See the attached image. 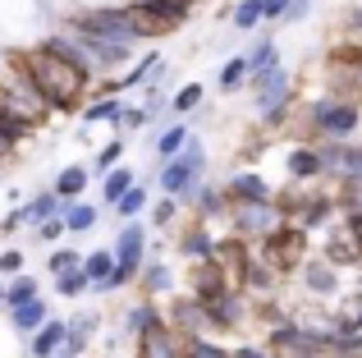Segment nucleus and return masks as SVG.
Wrapping results in <instances>:
<instances>
[{
  "label": "nucleus",
  "instance_id": "obj_1",
  "mask_svg": "<svg viewBox=\"0 0 362 358\" xmlns=\"http://www.w3.org/2000/svg\"><path fill=\"white\" fill-rule=\"evenodd\" d=\"M14 64H18V74L37 88V97L46 101V110H78L83 97H88V88H92L88 69L60 60V55L46 51V46H37V51H28V55H14Z\"/></svg>",
  "mask_w": 362,
  "mask_h": 358
},
{
  "label": "nucleus",
  "instance_id": "obj_2",
  "mask_svg": "<svg viewBox=\"0 0 362 358\" xmlns=\"http://www.w3.org/2000/svg\"><path fill=\"white\" fill-rule=\"evenodd\" d=\"M257 262H262L275 280L289 276V271H298L303 262H308V234H303L298 225L280 221L271 234H262V253H257Z\"/></svg>",
  "mask_w": 362,
  "mask_h": 358
},
{
  "label": "nucleus",
  "instance_id": "obj_3",
  "mask_svg": "<svg viewBox=\"0 0 362 358\" xmlns=\"http://www.w3.org/2000/svg\"><path fill=\"white\" fill-rule=\"evenodd\" d=\"M188 14H193V9L165 5V0H138V5H124V18H129L133 42H138V37H165V33H175V28L188 23Z\"/></svg>",
  "mask_w": 362,
  "mask_h": 358
},
{
  "label": "nucleus",
  "instance_id": "obj_4",
  "mask_svg": "<svg viewBox=\"0 0 362 358\" xmlns=\"http://www.w3.org/2000/svg\"><path fill=\"white\" fill-rule=\"evenodd\" d=\"M110 258H115V271H110V280L101 285V294L124 289V285H129V280L142 271V258H147V230H142L138 221H129V225L119 230V243H115V253H110Z\"/></svg>",
  "mask_w": 362,
  "mask_h": 358
},
{
  "label": "nucleus",
  "instance_id": "obj_5",
  "mask_svg": "<svg viewBox=\"0 0 362 358\" xmlns=\"http://www.w3.org/2000/svg\"><path fill=\"white\" fill-rule=\"evenodd\" d=\"M202 166H206V147L197 143V138H188L184 152H179L175 161L160 166V188H165L175 202H179V197H188V193H193V184H197V175H202Z\"/></svg>",
  "mask_w": 362,
  "mask_h": 358
},
{
  "label": "nucleus",
  "instance_id": "obj_6",
  "mask_svg": "<svg viewBox=\"0 0 362 358\" xmlns=\"http://www.w3.org/2000/svg\"><path fill=\"white\" fill-rule=\"evenodd\" d=\"M358 125H362V106L358 101L330 97V101H317V106H312V129H317L326 143H344L349 134H358Z\"/></svg>",
  "mask_w": 362,
  "mask_h": 358
},
{
  "label": "nucleus",
  "instance_id": "obj_7",
  "mask_svg": "<svg viewBox=\"0 0 362 358\" xmlns=\"http://www.w3.org/2000/svg\"><path fill=\"white\" fill-rule=\"evenodd\" d=\"M69 28H78V33H88V37H101V42L129 46V51H133V33H129L124 9H88V14H78Z\"/></svg>",
  "mask_w": 362,
  "mask_h": 358
},
{
  "label": "nucleus",
  "instance_id": "obj_8",
  "mask_svg": "<svg viewBox=\"0 0 362 358\" xmlns=\"http://www.w3.org/2000/svg\"><path fill=\"white\" fill-rule=\"evenodd\" d=\"M225 294H234L225 267L211 262V258L197 262V267H193V304H211V299H225Z\"/></svg>",
  "mask_w": 362,
  "mask_h": 358
},
{
  "label": "nucleus",
  "instance_id": "obj_9",
  "mask_svg": "<svg viewBox=\"0 0 362 358\" xmlns=\"http://www.w3.org/2000/svg\"><path fill=\"white\" fill-rule=\"evenodd\" d=\"M221 193H225V202H230V207H257V202H275L271 184H266L262 175H247V171H243V175H234L230 184L221 188Z\"/></svg>",
  "mask_w": 362,
  "mask_h": 358
},
{
  "label": "nucleus",
  "instance_id": "obj_10",
  "mask_svg": "<svg viewBox=\"0 0 362 358\" xmlns=\"http://www.w3.org/2000/svg\"><path fill=\"white\" fill-rule=\"evenodd\" d=\"M275 225H280V212H275V202H257V207H239L234 212V230H239V239H247V234H271Z\"/></svg>",
  "mask_w": 362,
  "mask_h": 358
},
{
  "label": "nucleus",
  "instance_id": "obj_11",
  "mask_svg": "<svg viewBox=\"0 0 362 358\" xmlns=\"http://www.w3.org/2000/svg\"><path fill=\"white\" fill-rule=\"evenodd\" d=\"M138 358H184V340L160 322L147 335H138Z\"/></svg>",
  "mask_w": 362,
  "mask_h": 358
},
{
  "label": "nucleus",
  "instance_id": "obj_12",
  "mask_svg": "<svg viewBox=\"0 0 362 358\" xmlns=\"http://www.w3.org/2000/svg\"><path fill=\"white\" fill-rule=\"evenodd\" d=\"M60 345H64V322H51V317H46V322L28 335V350H33V358H55Z\"/></svg>",
  "mask_w": 362,
  "mask_h": 358
},
{
  "label": "nucleus",
  "instance_id": "obj_13",
  "mask_svg": "<svg viewBox=\"0 0 362 358\" xmlns=\"http://www.w3.org/2000/svg\"><path fill=\"white\" fill-rule=\"evenodd\" d=\"M83 188H88V171H83V166H64L51 193H55V202H60V207H69V202H78V197H83Z\"/></svg>",
  "mask_w": 362,
  "mask_h": 358
},
{
  "label": "nucleus",
  "instance_id": "obj_14",
  "mask_svg": "<svg viewBox=\"0 0 362 358\" xmlns=\"http://www.w3.org/2000/svg\"><path fill=\"white\" fill-rule=\"evenodd\" d=\"M78 271L88 276V285L101 294V285L110 280V271H115V258H110V248H97V253H88V258L78 262Z\"/></svg>",
  "mask_w": 362,
  "mask_h": 358
},
{
  "label": "nucleus",
  "instance_id": "obj_15",
  "mask_svg": "<svg viewBox=\"0 0 362 358\" xmlns=\"http://www.w3.org/2000/svg\"><path fill=\"white\" fill-rule=\"evenodd\" d=\"M326 262H335V267H358V262H362V243L344 230L339 239L326 243Z\"/></svg>",
  "mask_w": 362,
  "mask_h": 358
},
{
  "label": "nucleus",
  "instance_id": "obj_16",
  "mask_svg": "<svg viewBox=\"0 0 362 358\" xmlns=\"http://www.w3.org/2000/svg\"><path fill=\"white\" fill-rule=\"evenodd\" d=\"M330 216H335V202H330V197H321V193H312V197H308V207H303V216H298L293 225L308 234V230H317V225H326Z\"/></svg>",
  "mask_w": 362,
  "mask_h": 358
},
{
  "label": "nucleus",
  "instance_id": "obj_17",
  "mask_svg": "<svg viewBox=\"0 0 362 358\" xmlns=\"http://www.w3.org/2000/svg\"><path fill=\"white\" fill-rule=\"evenodd\" d=\"M9 322H14V331L33 335L37 326L46 322V299H33V304H18V308H9Z\"/></svg>",
  "mask_w": 362,
  "mask_h": 358
},
{
  "label": "nucleus",
  "instance_id": "obj_18",
  "mask_svg": "<svg viewBox=\"0 0 362 358\" xmlns=\"http://www.w3.org/2000/svg\"><path fill=\"white\" fill-rule=\"evenodd\" d=\"M303 280H308V289L312 294H335V285H339V276L326 267V262H303Z\"/></svg>",
  "mask_w": 362,
  "mask_h": 358
},
{
  "label": "nucleus",
  "instance_id": "obj_19",
  "mask_svg": "<svg viewBox=\"0 0 362 358\" xmlns=\"http://www.w3.org/2000/svg\"><path fill=\"white\" fill-rule=\"evenodd\" d=\"M28 134H33V125H28L23 115H14V110H0V152H5V147H18Z\"/></svg>",
  "mask_w": 362,
  "mask_h": 358
},
{
  "label": "nucleus",
  "instance_id": "obj_20",
  "mask_svg": "<svg viewBox=\"0 0 362 358\" xmlns=\"http://www.w3.org/2000/svg\"><path fill=\"white\" fill-rule=\"evenodd\" d=\"M60 221H64V230L69 234H88L92 225H97V207H88V202H69L60 212Z\"/></svg>",
  "mask_w": 362,
  "mask_h": 358
},
{
  "label": "nucleus",
  "instance_id": "obj_21",
  "mask_svg": "<svg viewBox=\"0 0 362 358\" xmlns=\"http://www.w3.org/2000/svg\"><path fill=\"white\" fill-rule=\"evenodd\" d=\"M55 212H60V202H55V193H42V197H33V202H28V207H18V225H42L46 221V216H55Z\"/></svg>",
  "mask_w": 362,
  "mask_h": 358
},
{
  "label": "nucleus",
  "instance_id": "obj_22",
  "mask_svg": "<svg viewBox=\"0 0 362 358\" xmlns=\"http://www.w3.org/2000/svg\"><path fill=\"white\" fill-rule=\"evenodd\" d=\"M188 138H193V134H188V125L165 129V134L156 138V156H160V166H165V161H175V156L184 152V143H188Z\"/></svg>",
  "mask_w": 362,
  "mask_h": 358
},
{
  "label": "nucleus",
  "instance_id": "obj_23",
  "mask_svg": "<svg viewBox=\"0 0 362 358\" xmlns=\"http://www.w3.org/2000/svg\"><path fill=\"white\" fill-rule=\"evenodd\" d=\"M275 60H280V51H275V42H271V37H262V42L252 46V55H243V64H247V79H257L262 69H271Z\"/></svg>",
  "mask_w": 362,
  "mask_h": 358
},
{
  "label": "nucleus",
  "instance_id": "obj_24",
  "mask_svg": "<svg viewBox=\"0 0 362 358\" xmlns=\"http://www.w3.org/2000/svg\"><path fill=\"white\" fill-rule=\"evenodd\" d=\"M133 184H138V179H133V171H124V166H115V171H110L106 179H101V197H106V202L115 207V202H119L124 193H129Z\"/></svg>",
  "mask_w": 362,
  "mask_h": 358
},
{
  "label": "nucleus",
  "instance_id": "obj_25",
  "mask_svg": "<svg viewBox=\"0 0 362 358\" xmlns=\"http://www.w3.org/2000/svg\"><path fill=\"white\" fill-rule=\"evenodd\" d=\"M239 280H243L247 289H262V294H266V289H275V276H271V271H266L262 262L252 258V253H247V262L239 267Z\"/></svg>",
  "mask_w": 362,
  "mask_h": 358
},
{
  "label": "nucleus",
  "instance_id": "obj_26",
  "mask_svg": "<svg viewBox=\"0 0 362 358\" xmlns=\"http://www.w3.org/2000/svg\"><path fill=\"white\" fill-rule=\"evenodd\" d=\"M289 175H293V179H317V175H321L317 147H298V152L289 156Z\"/></svg>",
  "mask_w": 362,
  "mask_h": 358
},
{
  "label": "nucleus",
  "instance_id": "obj_27",
  "mask_svg": "<svg viewBox=\"0 0 362 358\" xmlns=\"http://www.w3.org/2000/svg\"><path fill=\"white\" fill-rule=\"evenodd\" d=\"M92 331H97V317H78L74 326H64V350H69V358L83 354V345H88Z\"/></svg>",
  "mask_w": 362,
  "mask_h": 358
},
{
  "label": "nucleus",
  "instance_id": "obj_28",
  "mask_svg": "<svg viewBox=\"0 0 362 358\" xmlns=\"http://www.w3.org/2000/svg\"><path fill=\"white\" fill-rule=\"evenodd\" d=\"M37 289H42V285H37L33 276H14V280H9V285H5V308L33 304V299H37Z\"/></svg>",
  "mask_w": 362,
  "mask_h": 358
},
{
  "label": "nucleus",
  "instance_id": "obj_29",
  "mask_svg": "<svg viewBox=\"0 0 362 358\" xmlns=\"http://www.w3.org/2000/svg\"><path fill=\"white\" fill-rule=\"evenodd\" d=\"M119 110H124V106H119L115 97H101V101H92V106L83 110V125H115Z\"/></svg>",
  "mask_w": 362,
  "mask_h": 358
},
{
  "label": "nucleus",
  "instance_id": "obj_30",
  "mask_svg": "<svg viewBox=\"0 0 362 358\" xmlns=\"http://www.w3.org/2000/svg\"><path fill=\"white\" fill-rule=\"evenodd\" d=\"M335 207H344V216L349 212H362V179H339V193L330 197Z\"/></svg>",
  "mask_w": 362,
  "mask_h": 358
},
{
  "label": "nucleus",
  "instance_id": "obj_31",
  "mask_svg": "<svg viewBox=\"0 0 362 358\" xmlns=\"http://www.w3.org/2000/svg\"><path fill=\"white\" fill-rule=\"evenodd\" d=\"M330 64H335V69H354V79H358V74H362V46L339 42L335 51H330Z\"/></svg>",
  "mask_w": 362,
  "mask_h": 358
},
{
  "label": "nucleus",
  "instance_id": "obj_32",
  "mask_svg": "<svg viewBox=\"0 0 362 358\" xmlns=\"http://www.w3.org/2000/svg\"><path fill=\"white\" fill-rule=\"evenodd\" d=\"M147 197H151V193H147V188H142V184H133V188H129V193H124V197H119V202H115V212L124 216V221H133V216H138V212H142V207H147Z\"/></svg>",
  "mask_w": 362,
  "mask_h": 358
},
{
  "label": "nucleus",
  "instance_id": "obj_33",
  "mask_svg": "<svg viewBox=\"0 0 362 358\" xmlns=\"http://www.w3.org/2000/svg\"><path fill=\"white\" fill-rule=\"evenodd\" d=\"M151 326H160V313H156L151 304H138V308L129 313V331H133V335H147Z\"/></svg>",
  "mask_w": 362,
  "mask_h": 358
},
{
  "label": "nucleus",
  "instance_id": "obj_34",
  "mask_svg": "<svg viewBox=\"0 0 362 358\" xmlns=\"http://www.w3.org/2000/svg\"><path fill=\"white\" fill-rule=\"evenodd\" d=\"M243 83H247V64H243V55H234V60L221 69V92H239Z\"/></svg>",
  "mask_w": 362,
  "mask_h": 358
},
{
  "label": "nucleus",
  "instance_id": "obj_35",
  "mask_svg": "<svg viewBox=\"0 0 362 358\" xmlns=\"http://www.w3.org/2000/svg\"><path fill=\"white\" fill-rule=\"evenodd\" d=\"M184 253L197 258V262H206V258H211V234H206V230H188L184 234Z\"/></svg>",
  "mask_w": 362,
  "mask_h": 358
},
{
  "label": "nucleus",
  "instance_id": "obj_36",
  "mask_svg": "<svg viewBox=\"0 0 362 358\" xmlns=\"http://www.w3.org/2000/svg\"><path fill=\"white\" fill-rule=\"evenodd\" d=\"M78 262H83V253H74V248L51 253V276H55V280H60V276H69V271H78Z\"/></svg>",
  "mask_w": 362,
  "mask_h": 358
},
{
  "label": "nucleus",
  "instance_id": "obj_37",
  "mask_svg": "<svg viewBox=\"0 0 362 358\" xmlns=\"http://www.w3.org/2000/svg\"><path fill=\"white\" fill-rule=\"evenodd\" d=\"M234 23H239L243 33L257 28V23H262V0H239V5H234Z\"/></svg>",
  "mask_w": 362,
  "mask_h": 358
},
{
  "label": "nucleus",
  "instance_id": "obj_38",
  "mask_svg": "<svg viewBox=\"0 0 362 358\" xmlns=\"http://www.w3.org/2000/svg\"><path fill=\"white\" fill-rule=\"evenodd\" d=\"M197 101H202V83H188V88H179L175 92V101H170V110H179V115H184V110H193Z\"/></svg>",
  "mask_w": 362,
  "mask_h": 358
},
{
  "label": "nucleus",
  "instance_id": "obj_39",
  "mask_svg": "<svg viewBox=\"0 0 362 358\" xmlns=\"http://www.w3.org/2000/svg\"><path fill=\"white\" fill-rule=\"evenodd\" d=\"M225 207H230V202H225L221 188H202V193H197V212H202V216H216V212H225Z\"/></svg>",
  "mask_w": 362,
  "mask_h": 358
},
{
  "label": "nucleus",
  "instance_id": "obj_40",
  "mask_svg": "<svg viewBox=\"0 0 362 358\" xmlns=\"http://www.w3.org/2000/svg\"><path fill=\"white\" fill-rule=\"evenodd\" d=\"M55 289H60V299H78L83 289H88V276H83V271H69V276L55 280Z\"/></svg>",
  "mask_w": 362,
  "mask_h": 358
},
{
  "label": "nucleus",
  "instance_id": "obj_41",
  "mask_svg": "<svg viewBox=\"0 0 362 358\" xmlns=\"http://www.w3.org/2000/svg\"><path fill=\"white\" fill-rule=\"evenodd\" d=\"M119 156H124V143L115 138V143H106V147L97 152V171H101V175H110V171L119 166Z\"/></svg>",
  "mask_w": 362,
  "mask_h": 358
},
{
  "label": "nucleus",
  "instance_id": "obj_42",
  "mask_svg": "<svg viewBox=\"0 0 362 358\" xmlns=\"http://www.w3.org/2000/svg\"><path fill=\"white\" fill-rule=\"evenodd\" d=\"M142 285H147V289H165V285H170V271H165V262H151V267L142 271Z\"/></svg>",
  "mask_w": 362,
  "mask_h": 358
},
{
  "label": "nucleus",
  "instance_id": "obj_43",
  "mask_svg": "<svg viewBox=\"0 0 362 358\" xmlns=\"http://www.w3.org/2000/svg\"><path fill=\"white\" fill-rule=\"evenodd\" d=\"M0 276H23V253H18V248L0 253Z\"/></svg>",
  "mask_w": 362,
  "mask_h": 358
},
{
  "label": "nucleus",
  "instance_id": "obj_44",
  "mask_svg": "<svg viewBox=\"0 0 362 358\" xmlns=\"http://www.w3.org/2000/svg\"><path fill=\"white\" fill-rule=\"evenodd\" d=\"M60 234H64V221H60V212H55V216H46V221L37 225V239H46V243H55Z\"/></svg>",
  "mask_w": 362,
  "mask_h": 358
},
{
  "label": "nucleus",
  "instance_id": "obj_45",
  "mask_svg": "<svg viewBox=\"0 0 362 358\" xmlns=\"http://www.w3.org/2000/svg\"><path fill=\"white\" fill-rule=\"evenodd\" d=\"M115 125H124V129H142V125H147V110H142V106L119 110V120H115Z\"/></svg>",
  "mask_w": 362,
  "mask_h": 358
},
{
  "label": "nucleus",
  "instance_id": "obj_46",
  "mask_svg": "<svg viewBox=\"0 0 362 358\" xmlns=\"http://www.w3.org/2000/svg\"><path fill=\"white\" fill-rule=\"evenodd\" d=\"M293 0H262V18H284Z\"/></svg>",
  "mask_w": 362,
  "mask_h": 358
},
{
  "label": "nucleus",
  "instance_id": "obj_47",
  "mask_svg": "<svg viewBox=\"0 0 362 358\" xmlns=\"http://www.w3.org/2000/svg\"><path fill=\"white\" fill-rule=\"evenodd\" d=\"M151 221H156V225H170V221H175V197H165V202H156V212H151Z\"/></svg>",
  "mask_w": 362,
  "mask_h": 358
},
{
  "label": "nucleus",
  "instance_id": "obj_48",
  "mask_svg": "<svg viewBox=\"0 0 362 358\" xmlns=\"http://www.w3.org/2000/svg\"><path fill=\"white\" fill-rule=\"evenodd\" d=\"M344 230H349V234H354V239L362 243V212H349V216H344Z\"/></svg>",
  "mask_w": 362,
  "mask_h": 358
},
{
  "label": "nucleus",
  "instance_id": "obj_49",
  "mask_svg": "<svg viewBox=\"0 0 362 358\" xmlns=\"http://www.w3.org/2000/svg\"><path fill=\"white\" fill-rule=\"evenodd\" d=\"M225 358H271L266 350H252V345H239V350H230Z\"/></svg>",
  "mask_w": 362,
  "mask_h": 358
},
{
  "label": "nucleus",
  "instance_id": "obj_50",
  "mask_svg": "<svg viewBox=\"0 0 362 358\" xmlns=\"http://www.w3.org/2000/svg\"><path fill=\"white\" fill-rule=\"evenodd\" d=\"M349 18H354V28H362V9H354V14H349Z\"/></svg>",
  "mask_w": 362,
  "mask_h": 358
},
{
  "label": "nucleus",
  "instance_id": "obj_51",
  "mask_svg": "<svg viewBox=\"0 0 362 358\" xmlns=\"http://www.w3.org/2000/svg\"><path fill=\"white\" fill-rule=\"evenodd\" d=\"M165 5H184V9H193V0H165Z\"/></svg>",
  "mask_w": 362,
  "mask_h": 358
},
{
  "label": "nucleus",
  "instance_id": "obj_52",
  "mask_svg": "<svg viewBox=\"0 0 362 358\" xmlns=\"http://www.w3.org/2000/svg\"><path fill=\"white\" fill-rule=\"evenodd\" d=\"M0 304H5V285H0Z\"/></svg>",
  "mask_w": 362,
  "mask_h": 358
},
{
  "label": "nucleus",
  "instance_id": "obj_53",
  "mask_svg": "<svg viewBox=\"0 0 362 358\" xmlns=\"http://www.w3.org/2000/svg\"><path fill=\"white\" fill-rule=\"evenodd\" d=\"M64 358H69V354H64Z\"/></svg>",
  "mask_w": 362,
  "mask_h": 358
}]
</instances>
